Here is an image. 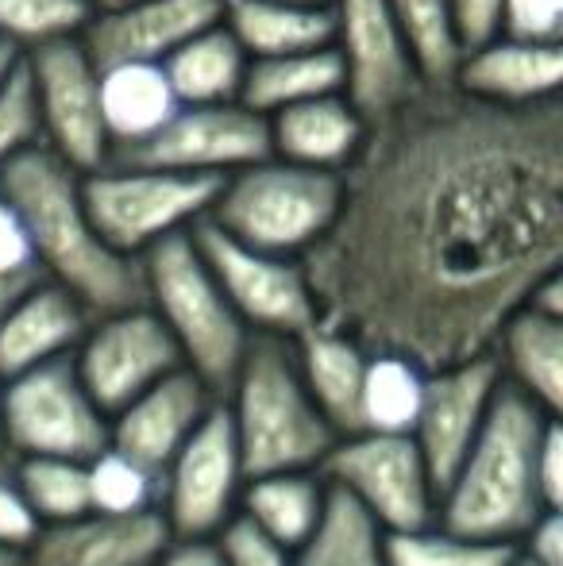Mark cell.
<instances>
[{"mask_svg":"<svg viewBox=\"0 0 563 566\" xmlns=\"http://www.w3.org/2000/svg\"><path fill=\"white\" fill-rule=\"evenodd\" d=\"M340 209L301 254L316 321L425 370L487 355L563 259V97L417 90L367 124Z\"/></svg>","mask_w":563,"mask_h":566,"instance_id":"obj_1","label":"cell"},{"mask_svg":"<svg viewBox=\"0 0 563 566\" xmlns=\"http://www.w3.org/2000/svg\"><path fill=\"white\" fill-rule=\"evenodd\" d=\"M0 189L31 239L35 270L70 290L93 316L143 301L139 259L113 251L82 201V170L43 143L0 166Z\"/></svg>","mask_w":563,"mask_h":566,"instance_id":"obj_2","label":"cell"},{"mask_svg":"<svg viewBox=\"0 0 563 566\" xmlns=\"http://www.w3.org/2000/svg\"><path fill=\"white\" fill-rule=\"evenodd\" d=\"M552 412L533 397L498 381L494 401L436 497V524L490 544H521L549 501L536 482V454Z\"/></svg>","mask_w":563,"mask_h":566,"instance_id":"obj_3","label":"cell"},{"mask_svg":"<svg viewBox=\"0 0 563 566\" xmlns=\"http://www.w3.org/2000/svg\"><path fill=\"white\" fill-rule=\"evenodd\" d=\"M220 401L232 420L248 478L316 470L340 440L301 381L290 339L251 336Z\"/></svg>","mask_w":563,"mask_h":566,"instance_id":"obj_4","label":"cell"},{"mask_svg":"<svg viewBox=\"0 0 563 566\" xmlns=\"http://www.w3.org/2000/svg\"><path fill=\"white\" fill-rule=\"evenodd\" d=\"M139 277L143 305L178 343L181 363L220 397L248 350L251 332L228 305L212 270L205 266L194 235L178 231L147 247L139 254Z\"/></svg>","mask_w":563,"mask_h":566,"instance_id":"obj_5","label":"cell"},{"mask_svg":"<svg viewBox=\"0 0 563 566\" xmlns=\"http://www.w3.org/2000/svg\"><path fill=\"white\" fill-rule=\"evenodd\" d=\"M340 189L336 170L263 155L220 178L205 220L248 247L301 259L336 220Z\"/></svg>","mask_w":563,"mask_h":566,"instance_id":"obj_6","label":"cell"},{"mask_svg":"<svg viewBox=\"0 0 563 566\" xmlns=\"http://www.w3.org/2000/svg\"><path fill=\"white\" fill-rule=\"evenodd\" d=\"M220 178L155 166L105 163L82 174V201L93 228L113 251L139 259L158 239L189 231L209 217Z\"/></svg>","mask_w":563,"mask_h":566,"instance_id":"obj_7","label":"cell"},{"mask_svg":"<svg viewBox=\"0 0 563 566\" xmlns=\"http://www.w3.org/2000/svg\"><path fill=\"white\" fill-rule=\"evenodd\" d=\"M316 470L383 532H409L436 521L440 490L409 432H347Z\"/></svg>","mask_w":563,"mask_h":566,"instance_id":"obj_8","label":"cell"},{"mask_svg":"<svg viewBox=\"0 0 563 566\" xmlns=\"http://www.w3.org/2000/svg\"><path fill=\"white\" fill-rule=\"evenodd\" d=\"M0 432L8 459L23 454L90 459L108 443V417L82 386L74 358L66 355L4 378Z\"/></svg>","mask_w":563,"mask_h":566,"instance_id":"obj_9","label":"cell"},{"mask_svg":"<svg viewBox=\"0 0 563 566\" xmlns=\"http://www.w3.org/2000/svg\"><path fill=\"white\" fill-rule=\"evenodd\" d=\"M189 235L251 336L293 339L316 321L313 285L301 259L248 247L209 220H197Z\"/></svg>","mask_w":563,"mask_h":566,"instance_id":"obj_10","label":"cell"},{"mask_svg":"<svg viewBox=\"0 0 563 566\" xmlns=\"http://www.w3.org/2000/svg\"><path fill=\"white\" fill-rule=\"evenodd\" d=\"M243 482H248V470H243L240 459V443H236L225 401L217 397L212 409L201 417V424L189 432V440L163 467L158 513H163L170 536H217L240 513Z\"/></svg>","mask_w":563,"mask_h":566,"instance_id":"obj_11","label":"cell"},{"mask_svg":"<svg viewBox=\"0 0 563 566\" xmlns=\"http://www.w3.org/2000/svg\"><path fill=\"white\" fill-rule=\"evenodd\" d=\"M39 113V139L46 150L90 174L108 163V132L101 119L97 62L82 35H66L23 54Z\"/></svg>","mask_w":563,"mask_h":566,"instance_id":"obj_12","label":"cell"},{"mask_svg":"<svg viewBox=\"0 0 563 566\" xmlns=\"http://www.w3.org/2000/svg\"><path fill=\"white\" fill-rule=\"evenodd\" d=\"M70 358H74L82 386L90 389L105 417H113L132 397H139L143 389L163 381L178 366H186L178 343L143 301L93 316Z\"/></svg>","mask_w":563,"mask_h":566,"instance_id":"obj_13","label":"cell"},{"mask_svg":"<svg viewBox=\"0 0 563 566\" xmlns=\"http://www.w3.org/2000/svg\"><path fill=\"white\" fill-rule=\"evenodd\" d=\"M263 155H271L267 116L251 113L243 101H217V105H178V113L155 135L108 155V163L225 178Z\"/></svg>","mask_w":563,"mask_h":566,"instance_id":"obj_14","label":"cell"},{"mask_svg":"<svg viewBox=\"0 0 563 566\" xmlns=\"http://www.w3.org/2000/svg\"><path fill=\"white\" fill-rule=\"evenodd\" d=\"M332 51L344 66V97L378 119L425 90L390 0H332Z\"/></svg>","mask_w":563,"mask_h":566,"instance_id":"obj_15","label":"cell"},{"mask_svg":"<svg viewBox=\"0 0 563 566\" xmlns=\"http://www.w3.org/2000/svg\"><path fill=\"white\" fill-rule=\"evenodd\" d=\"M498 381H502V374H498V363L490 350L436 366V370L425 374L421 409H417L409 436H414L428 470H432L436 490L448 482L456 462L471 448L475 432H479L482 417H487L490 401H494Z\"/></svg>","mask_w":563,"mask_h":566,"instance_id":"obj_16","label":"cell"},{"mask_svg":"<svg viewBox=\"0 0 563 566\" xmlns=\"http://www.w3.org/2000/svg\"><path fill=\"white\" fill-rule=\"evenodd\" d=\"M163 513H82L74 521L43 524L15 566H155L170 544Z\"/></svg>","mask_w":563,"mask_h":566,"instance_id":"obj_17","label":"cell"},{"mask_svg":"<svg viewBox=\"0 0 563 566\" xmlns=\"http://www.w3.org/2000/svg\"><path fill=\"white\" fill-rule=\"evenodd\" d=\"M225 0H124L101 8L85 23L82 43L97 66L108 62H158L189 35L220 20Z\"/></svg>","mask_w":563,"mask_h":566,"instance_id":"obj_18","label":"cell"},{"mask_svg":"<svg viewBox=\"0 0 563 566\" xmlns=\"http://www.w3.org/2000/svg\"><path fill=\"white\" fill-rule=\"evenodd\" d=\"M212 401H217V394L189 366H178L108 417V443L163 474V467L201 424Z\"/></svg>","mask_w":563,"mask_h":566,"instance_id":"obj_19","label":"cell"},{"mask_svg":"<svg viewBox=\"0 0 563 566\" xmlns=\"http://www.w3.org/2000/svg\"><path fill=\"white\" fill-rule=\"evenodd\" d=\"M451 85L475 101L510 108L560 97L563 43H533V39H513L498 31L467 46Z\"/></svg>","mask_w":563,"mask_h":566,"instance_id":"obj_20","label":"cell"},{"mask_svg":"<svg viewBox=\"0 0 563 566\" xmlns=\"http://www.w3.org/2000/svg\"><path fill=\"white\" fill-rule=\"evenodd\" d=\"M90 321L93 313L74 293L39 274L0 316V378L74 355Z\"/></svg>","mask_w":563,"mask_h":566,"instance_id":"obj_21","label":"cell"},{"mask_svg":"<svg viewBox=\"0 0 563 566\" xmlns=\"http://www.w3.org/2000/svg\"><path fill=\"white\" fill-rule=\"evenodd\" d=\"M363 135H367V116L344 97V90L298 101L267 116L271 155L316 170H344L359 150Z\"/></svg>","mask_w":563,"mask_h":566,"instance_id":"obj_22","label":"cell"},{"mask_svg":"<svg viewBox=\"0 0 563 566\" xmlns=\"http://www.w3.org/2000/svg\"><path fill=\"white\" fill-rule=\"evenodd\" d=\"M293 363L305 381L309 397L336 436L359 432V389L367 370L371 347H363L355 336L332 328L324 321H313L301 336L290 339Z\"/></svg>","mask_w":563,"mask_h":566,"instance_id":"obj_23","label":"cell"},{"mask_svg":"<svg viewBox=\"0 0 563 566\" xmlns=\"http://www.w3.org/2000/svg\"><path fill=\"white\" fill-rule=\"evenodd\" d=\"M490 355L502 381L533 397L552 417L563 412V316L549 308L521 305L502 321Z\"/></svg>","mask_w":563,"mask_h":566,"instance_id":"obj_24","label":"cell"},{"mask_svg":"<svg viewBox=\"0 0 563 566\" xmlns=\"http://www.w3.org/2000/svg\"><path fill=\"white\" fill-rule=\"evenodd\" d=\"M97 93L108 147H113L108 155L136 147L178 113V97H174L158 62H108V66H97Z\"/></svg>","mask_w":563,"mask_h":566,"instance_id":"obj_25","label":"cell"},{"mask_svg":"<svg viewBox=\"0 0 563 566\" xmlns=\"http://www.w3.org/2000/svg\"><path fill=\"white\" fill-rule=\"evenodd\" d=\"M329 482L321 470H274L243 482L240 513L282 547L298 552L329 509Z\"/></svg>","mask_w":563,"mask_h":566,"instance_id":"obj_26","label":"cell"},{"mask_svg":"<svg viewBox=\"0 0 563 566\" xmlns=\"http://www.w3.org/2000/svg\"><path fill=\"white\" fill-rule=\"evenodd\" d=\"M220 20L248 51V59L313 51L332 43L329 4H290V0H225Z\"/></svg>","mask_w":563,"mask_h":566,"instance_id":"obj_27","label":"cell"},{"mask_svg":"<svg viewBox=\"0 0 563 566\" xmlns=\"http://www.w3.org/2000/svg\"><path fill=\"white\" fill-rule=\"evenodd\" d=\"M163 74L170 82L178 105H217V101H240L243 74H248V51L236 43L225 20L209 23L205 31L189 35L163 59Z\"/></svg>","mask_w":563,"mask_h":566,"instance_id":"obj_28","label":"cell"},{"mask_svg":"<svg viewBox=\"0 0 563 566\" xmlns=\"http://www.w3.org/2000/svg\"><path fill=\"white\" fill-rule=\"evenodd\" d=\"M344 90V66L340 54L329 46L293 54H271V59H248L240 101L259 116H271L285 105L321 97V93Z\"/></svg>","mask_w":563,"mask_h":566,"instance_id":"obj_29","label":"cell"},{"mask_svg":"<svg viewBox=\"0 0 563 566\" xmlns=\"http://www.w3.org/2000/svg\"><path fill=\"white\" fill-rule=\"evenodd\" d=\"M425 366L398 350H371L359 389V432H409L421 409Z\"/></svg>","mask_w":563,"mask_h":566,"instance_id":"obj_30","label":"cell"},{"mask_svg":"<svg viewBox=\"0 0 563 566\" xmlns=\"http://www.w3.org/2000/svg\"><path fill=\"white\" fill-rule=\"evenodd\" d=\"M293 566H390L386 532L355 501L332 490L316 532L293 552Z\"/></svg>","mask_w":563,"mask_h":566,"instance_id":"obj_31","label":"cell"},{"mask_svg":"<svg viewBox=\"0 0 563 566\" xmlns=\"http://www.w3.org/2000/svg\"><path fill=\"white\" fill-rule=\"evenodd\" d=\"M390 12L398 20V31L406 39L421 85H428V90L451 85L467 46L459 39L448 0H390Z\"/></svg>","mask_w":563,"mask_h":566,"instance_id":"obj_32","label":"cell"},{"mask_svg":"<svg viewBox=\"0 0 563 566\" xmlns=\"http://www.w3.org/2000/svg\"><path fill=\"white\" fill-rule=\"evenodd\" d=\"M12 478L28 497L39 524L74 521L90 513V485H85V459L62 454H23L12 459Z\"/></svg>","mask_w":563,"mask_h":566,"instance_id":"obj_33","label":"cell"},{"mask_svg":"<svg viewBox=\"0 0 563 566\" xmlns=\"http://www.w3.org/2000/svg\"><path fill=\"white\" fill-rule=\"evenodd\" d=\"M85 485H90V509L108 516L155 513L163 474L143 467L139 459L105 443L97 454L85 459Z\"/></svg>","mask_w":563,"mask_h":566,"instance_id":"obj_34","label":"cell"},{"mask_svg":"<svg viewBox=\"0 0 563 566\" xmlns=\"http://www.w3.org/2000/svg\"><path fill=\"white\" fill-rule=\"evenodd\" d=\"M518 547L471 539L444 524H425L409 532H386V559L390 566H510Z\"/></svg>","mask_w":563,"mask_h":566,"instance_id":"obj_35","label":"cell"},{"mask_svg":"<svg viewBox=\"0 0 563 566\" xmlns=\"http://www.w3.org/2000/svg\"><path fill=\"white\" fill-rule=\"evenodd\" d=\"M93 20L85 0H0V35L23 54L66 35H82Z\"/></svg>","mask_w":563,"mask_h":566,"instance_id":"obj_36","label":"cell"},{"mask_svg":"<svg viewBox=\"0 0 563 566\" xmlns=\"http://www.w3.org/2000/svg\"><path fill=\"white\" fill-rule=\"evenodd\" d=\"M39 139V113H35V93H31L28 70H15L8 85L0 90V166L12 163Z\"/></svg>","mask_w":563,"mask_h":566,"instance_id":"obj_37","label":"cell"},{"mask_svg":"<svg viewBox=\"0 0 563 566\" xmlns=\"http://www.w3.org/2000/svg\"><path fill=\"white\" fill-rule=\"evenodd\" d=\"M212 539H217L228 566H293L290 547H282L263 528H256L243 513H236Z\"/></svg>","mask_w":563,"mask_h":566,"instance_id":"obj_38","label":"cell"},{"mask_svg":"<svg viewBox=\"0 0 563 566\" xmlns=\"http://www.w3.org/2000/svg\"><path fill=\"white\" fill-rule=\"evenodd\" d=\"M502 35L563 43V0H502Z\"/></svg>","mask_w":563,"mask_h":566,"instance_id":"obj_39","label":"cell"},{"mask_svg":"<svg viewBox=\"0 0 563 566\" xmlns=\"http://www.w3.org/2000/svg\"><path fill=\"white\" fill-rule=\"evenodd\" d=\"M39 528H43V524L31 513L28 497H23L12 478V462H8V467H0V552L20 559V552L35 539Z\"/></svg>","mask_w":563,"mask_h":566,"instance_id":"obj_40","label":"cell"},{"mask_svg":"<svg viewBox=\"0 0 563 566\" xmlns=\"http://www.w3.org/2000/svg\"><path fill=\"white\" fill-rule=\"evenodd\" d=\"M0 274H39L28 228H23L15 205L4 197V189H0Z\"/></svg>","mask_w":563,"mask_h":566,"instance_id":"obj_41","label":"cell"},{"mask_svg":"<svg viewBox=\"0 0 563 566\" xmlns=\"http://www.w3.org/2000/svg\"><path fill=\"white\" fill-rule=\"evenodd\" d=\"M518 555L529 559L533 566H563V521L560 509H549V513L536 516L533 528L521 536Z\"/></svg>","mask_w":563,"mask_h":566,"instance_id":"obj_42","label":"cell"},{"mask_svg":"<svg viewBox=\"0 0 563 566\" xmlns=\"http://www.w3.org/2000/svg\"><path fill=\"white\" fill-rule=\"evenodd\" d=\"M451 15H456V28L463 46H475L482 39L498 35V23H502V0H448Z\"/></svg>","mask_w":563,"mask_h":566,"instance_id":"obj_43","label":"cell"},{"mask_svg":"<svg viewBox=\"0 0 563 566\" xmlns=\"http://www.w3.org/2000/svg\"><path fill=\"white\" fill-rule=\"evenodd\" d=\"M536 482L541 493L552 509L563 505V432H560V417L549 424L541 440V454H536Z\"/></svg>","mask_w":563,"mask_h":566,"instance_id":"obj_44","label":"cell"},{"mask_svg":"<svg viewBox=\"0 0 563 566\" xmlns=\"http://www.w3.org/2000/svg\"><path fill=\"white\" fill-rule=\"evenodd\" d=\"M155 566H228V559L220 555L217 539L205 536V539H170Z\"/></svg>","mask_w":563,"mask_h":566,"instance_id":"obj_45","label":"cell"},{"mask_svg":"<svg viewBox=\"0 0 563 566\" xmlns=\"http://www.w3.org/2000/svg\"><path fill=\"white\" fill-rule=\"evenodd\" d=\"M35 277L39 274H0V316L8 313V305H12V301L20 297Z\"/></svg>","mask_w":563,"mask_h":566,"instance_id":"obj_46","label":"cell"},{"mask_svg":"<svg viewBox=\"0 0 563 566\" xmlns=\"http://www.w3.org/2000/svg\"><path fill=\"white\" fill-rule=\"evenodd\" d=\"M20 66H23V51L15 43H8L4 35H0V90H4L8 77H12Z\"/></svg>","mask_w":563,"mask_h":566,"instance_id":"obj_47","label":"cell"},{"mask_svg":"<svg viewBox=\"0 0 563 566\" xmlns=\"http://www.w3.org/2000/svg\"><path fill=\"white\" fill-rule=\"evenodd\" d=\"M85 4L93 8V12H101V8H113V4H124V0H85Z\"/></svg>","mask_w":563,"mask_h":566,"instance_id":"obj_48","label":"cell"},{"mask_svg":"<svg viewBox=\"0 0 563 566\" xmlns=\"http://www.w3.org/2000/svg\"><path fill=\"white\" fill-rule=\"evenodd\" d=\"M0 405H4V378H0ZM0 454H8L4 451V432H0Z\"/></svg>","mask_w":563,"mask_h":566,"instance_id":"obj_49","label":"cell"},{"mask_svg":"<svg viewBox=\"0 0 563 566\" xmlns=\"http://www.w3.org/2000/svg\"><path fill=\"white\" fill-rule=\"evenodd\" d=\"M0 566H15V555H8V552H0Z\"/></svg>","mask_w":563,"mask_h":566,"instance_id":"obj_50","label":"cell"},{"mask_svg":"<svg viewBox=\"0 0 563 566\" xmlns=\"http://www.w3.org/2000/svg\"><path fill=\"white\" fill-rule=\"evenodd\" d=\"M290 4H332V0H290Z\"/></svg>","mask_w":563,"mask_h":566,"instance_id":"obj_51","label":"cell"},{"mask_svg":"<svg viewBox=\"0 0 563 566\" xmlns=\"http://www.w3.org/2000/svg\"><path fill=\"white\" fill-rule=\"evenodd\" d=\"M510 566H533V563H529V559H521V555H513V563Z\"/></svg>","mask_w":563,"mask_h":566,"instance_id":"obj_52","label":"cell"},{"mask_svg":"<svg viewBox=\"0 0 563 566\" xmlns=\"http://www.w3.org/2000/svg\"><path fill=\"white\" fill-rule=\"evenodd\" d=\"M8 462H12V459H8V454H0V467H8Z\"/></svg>","mask_w":563,"mask_h":566,"instance_id":"obj_53","label":"cell"}]
</instances>
